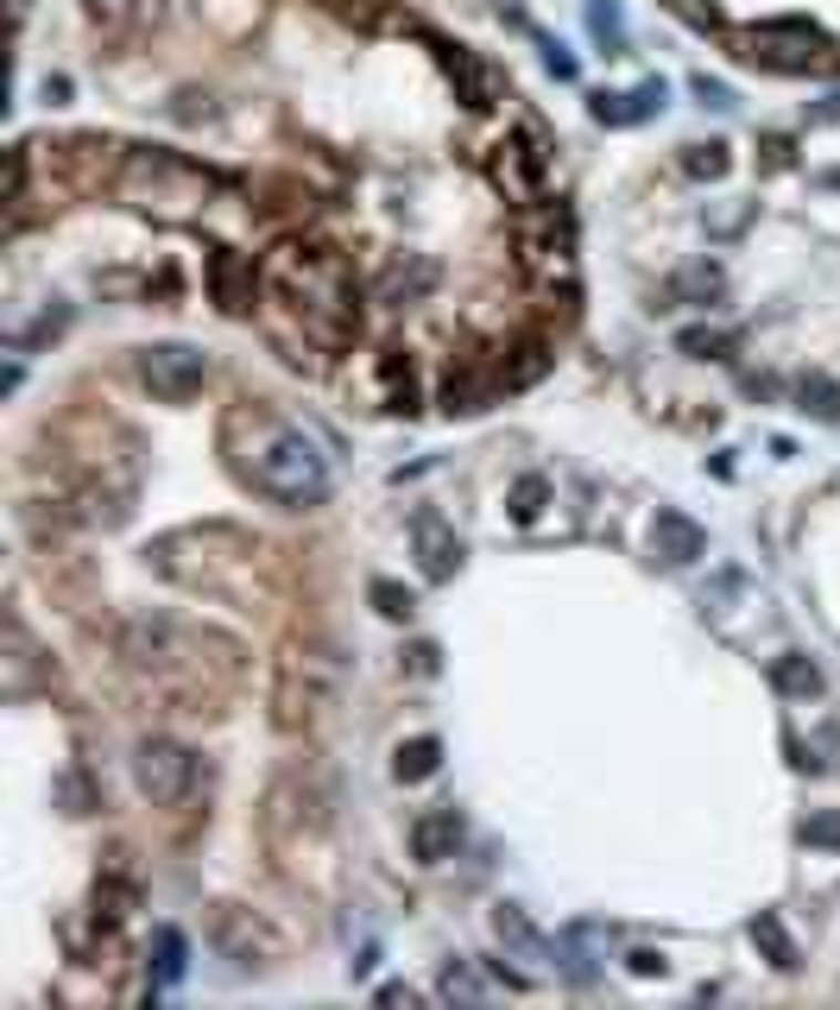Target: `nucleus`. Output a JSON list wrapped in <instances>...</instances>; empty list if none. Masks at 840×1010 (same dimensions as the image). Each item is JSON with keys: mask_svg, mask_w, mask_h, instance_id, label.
<instances>
[{"mask_svg": "<svg viewBox=\"0 0 840 1010\" xmlns=\"http://www.w3.org/2000/svg\"><path fill=\"white\" fill-rule=\"evenodd\" d=\"M190 751L165 746V739H153V746H139V783L158 796V802H177L183 796V783H190Z\"/></svg>", "mask_w": 840, "mask_h": 1010, "instance_id": "3", "label": "nucleus"}, {"mask_svg": "<svg viewBox=\"0 0 840 1010\" xmlns=\"http://www.w3.org/2000/svg\"><path fill=\"white\" fill-rule=\"evenodd\" d=\"M139 379L153 386V398H165V404H183V398L197 392L202 379H209V360H202L197 348H183V341H165V348H146V360H139Z\"/></svg>", "mask_w": 840, "mask_h": 1010, "instance_id": "2", "label": "nucleus"}, {"mask_svg": "<svg viewBox=\"0 0 840 1010\" xmlns=\"http://www.w3.org/2000/svg\"><path fill=\"white\" fill-rule=\"evenodd\" d=\"M437 739H411V746H398V777H405V783H418V777H430V770H437Z\"/></svg>", "mask_w": 840, "mask_h": 1010, "instance_id": "10", "label": "nucleus"}, {"mask_svg": "<svg viewBox=\"0 0 840 1010\" xmlns=\"http://www.w3.org/2000/svg\"><path fill=\"white\" fill-rule=\"evenodd\" d=\"M802 840H809V846H840V809L809 814V821H802Z\"/></svg>", "mask_w": 840, "mask_h": 1010, "instance_id": "14", "label": "nucleus"}, {"mask_svg": "<svg viewBox=\"0 0 840 1010\" xmlns=\"http://www.w3.org/2000/svg\"><path fill=\"white\" fill-rule=\"evenodd\" d=\"M133 0H88V13H102V20H120Z\"/></svg>", "mask_w": 840, "mask_h": 1010, "instance_id": "20", "label": "nucleus"}, {"mask_svg": "<svg viewBox=\"0 0 840 1010\" xmlns=\"http://www.w3.org/2000/svg\"><path fill=\"white\" fill-rule=\"evenodd\" d=\"M411 537H418V562L430 581H449V575L462 569V544L449 537V525H442L437 512H418V518H411Z\"/></svg>", "mask_w": 840, "mask_h": 1010, "instance_id": "4", "label": "nucleus"}, {"mask_svg": "<svg viewBox=\"0 0 840 1010\" xmlns=\"http://www.w3.org/2000/svg\"><path fill=\"white\" fill-rule=\"evenodd\" d=\"M689 171H695V177H721V171H727V146H695Z\"/></svg>", "mask_w": 840, "mask_h": 1010, "instance_id": "15", "label": "nucleus"}, {"mask_svg": "<svg viewBox=\"0 0 840 1010\" xmlns=\"http://www.w3.org/2000/svg\"><path fill=\"white\" fill-rule=\"evenodd\" d=\"M658 556L663 562H695L702 556V530L683 512H658Z\"/></svg>", "mask_w": 840, "mask_h": 1010, "instance_id": "7", "label": "nucleus"}, {"mask_svg": "<svg viewBox=\"0 0 840 1010\" xmlns=\"http://www.w3.org/2000/svg\"><path fill=\"white\" fill-rule=\"evenodd\" d=\"M663 108V83H644L632 95H595V120L607 127H632V120H651Z\"/></svg>", "mask_w": 840, "mask_h": 1010, "instance_id": "6", "label": "nucleus"}, {"mask_svg": "<svg viewBox=\"0 0 840 1010\" xmlns=\"http://www.w3.org/2000/svg\"><path fill=\"white\" fill-rule=\"evenodd\" d=\"M537 499H544V481L531 474V481H518V493H512V512H518V518H537Z\"/></svg>", "mask_w": 840, "mask_h": 1010, "instance_id": "17", "label": "nucleus"}, {"mask_svg": "<svg viewBox=\"0 0 840 1010\" xmlns=\"http://www.w3.org/2000/svg\"><path fill=\"white\" fill-rule=\"evenodd\" d=\"M714 291H721V272H714V265H689L683 278L670 285V297H676V304H707Z\"/></svg>", "mask_w": 840, "mask_h": 1010, "instance_id": "9", "label": "nucleus"}, {"mask_svg": "<svg viewBox=\"0 0 840 1010\" xmlns=\"http://www.w3.org/2000/svg\"><path fill=\"white\" fill-rule=\"evenodd\" d=\"M695 95H702L707 108H733V95H727L721 83H707V76H695Z\"/></svg>", "mask_w": 840, "mask_h": 1010, "instance_id": "18", "label": "nucleus"}, {"mask_svg": "<svg viewBox=\"0 0 840 1010\" xmlns=\"http://www.w3.org/2000/svg\"><path fill=\"white\" fill-rule=\"evenodd\" d=\"M246 481L279 505H316L323 493H329V455H323L304 430L265 423L260 442L246 449Z\"/></svg>", "mask_w": 840, "mask_h": 1010, "instance_id": "1", "label": "nucleus"}, {"mask_svg": "<svg viewBox=\"0 0 840 1010\" xmlns=\"http://www.w3.org/2000/svg\"><path fill=\"white\" fill-rule=\"evenodd\" d=\"M595 32H600V39H613V32H619V13H613V0H600V7H595Z\"/></svg>", "mask_w": 840, "mask_h": 1010, "instance_id": "19", "label": "nucleus"}, {"mask_svg": "<svg viewBox=\"0 0 840 1010\" xmlns=\"http://www.w3.org/2000/svg\"><path fill=\"white\" fill-rule=\"evenodd\" d=\"M216 291H221V309H246V297H241V260H234V253H216Z\"/></svg>", "mask_w": 840, "mask_h": 1010, "instance_id": "12", "label": "nucleus"}, {"mask_svg": "<svg viewBox=\"0 0 840 1010\" xmlns=\"http://www.w3.org/2000/svg\"><path fill=\"white\" fill-rule=\"evenodd\" d=\"M752 941H765V947H771V960H777V967H796V947H790V935L777 928V916H758V923H752Z\"/></svg>", "mask_w": 840, "mask_h": 1010, "instance_id": "13", "label": "nucleus"}, {"mask_svg": "<svg viewBox=\"0 0 840 1010\" xmlns=\"http://www.w3.org/2000/svg\"><path fill=\"white\" fill-rule=\"evenodd\" d=\"M676 7H683L689 20H714V7H707V0H676Z\"/></svg>", "mask_w": 840, "mask_h": 1010, "instance_id": "21", "label": "nucleus"}, {"mask_svg": "<svg viewBox=\"0 0 840 1010\" xmlns=\"http://www.w3.org/2000/svg\"><path fill=\"white\" fill-rule=\"evenodd\" d=\"M374 600H379V613H392V619L411 613V593H398L392 581H374Z\"/></svg>", "mask_w": 840, "mask_h": 1010, "instance_id": "16", "label": "nucleus"}, {"mask_svg": "<svg viewBox=\"0 0 840 1010\" xmlns=\"http://www.w3.org/2000/svg\"><path fill=\"white\" fill-rule=\"evenodd\" d=\"M455 846H462V814H455V809H430V814H418V828H411V853H418L423 865L449 859Z\"/></svg>", "mask_w": 840, "mask_h": 1010, "instance_id": "5", "label": "nucleus"}, {"mask_svg": "<svg viewBox=\"0 0 840 1010\" xmlns=\"http://www.w3.org/2000/svg\"><path fill=\"white\" fill-rule=\"evenodd\" d=\"M777 688H790V695H816L821 670L809 657H784V663H777Z\"/></svg>", "mask_w": 840, "mask_h": 1010, "instance_id": "11", "label": "nucleus"}, {"mask_svg": "<svg viewBox=\"0 0 840 1010\" xmlns=\"http://www.w3.org/2000/svg\"><path fill=\"white\" fill-rule=\"evenodd\" d=\"M158 960H153V986H177L183 979V935L177 928H158Z\"/></svg>", "mask_w": 840, "mask_h": 1010, "instance_id": "8", "label": "nucleus"}]
</instances>
